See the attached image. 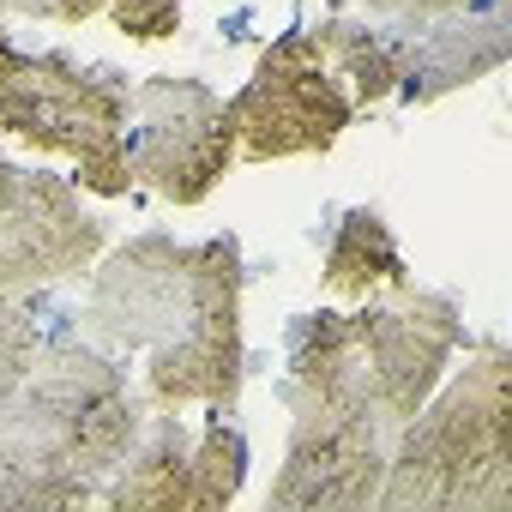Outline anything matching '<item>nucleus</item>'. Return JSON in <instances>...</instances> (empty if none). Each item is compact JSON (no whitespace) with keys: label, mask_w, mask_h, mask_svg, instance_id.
Listing matches in <instances>:
<instances>
[{"label":"nucleus","mask_w":512,"mask_h":512,"mask_svg":"<svg viewBox=\"0 0 512 512\" xmlns=\"http://www.w3.org/2000/svg\"><path fill=\"white\" fill-rule=\"evenodd\" d=\"M55 332L49 308H43V290H25V296H0V416H7L25 368L37 362L43 338Z\"/></svg>","instance_id":"16"},{"label":"nucleus","mask_w":512,"mask_h":512,"mask_svg":"<svg viewBox=\"0 0 512 512\" xmlns=\"http://www.w3.org/2000/svg\"><path fill=\"white\" fill-rule=\"evenodd\" d=\"M127 103L133 85L115 67H85L61 49L25 55L19 73L0 91V133H13L37 151L73 157L79 187L97 199H127Z\"/></svg>","instance_id":"4"},{"label":"nucleus","mask_w":512,"mask_h":512,"mask_svg":"<svg viewBox=\"0 0 512 512\" xmlns=\"http://www.w3.org/2000/svg\"><path fill=\"white\" fill-rule=\"evenodd\" d=\"M115 350L55 326L0 416V512H67L109 488L145 428Z\"/></svg>","instance_id":"1"},{"label":"nucleus","mask_w":512,"mask_h":512,"mask_svg":"<svg viewBox=\"0 0 512 512\" xmlns=\"http://www.w3.org/2000/svg\"><path fill=\"white\" fill-rule=\"evenodd\" d=\"M374 506L386 512H506L512 506V350L476 356L428 392L392 434Z\"/></svg>","instance_id":"3"},{"label":"nucleus","mask_w":512,"mask_h":512,"mask_svg":"<svg viewBox=\"0 0 512 512\" xmlns=\"http://www.w3.org/2000/svg\"><path fill=\"white\" fill-rule=\"evenodd\" d=\"M241 482H247V440L229 422V410H211V422L193 440V494H187V512L229 506L241 494Z\"/></svg>","instance_id":"15"},{"label":"nucleus","mask_w":512,"mask_h":512,"mask_svg":"<svg viewBox=\"0 0 512 512\" xmlns=\"http://www.w3.org/2000/svg\"><path fill=\"white\" fill-rule=\"evenodd\" d=\"M368 19L392 43L410 103L476 85L512 55V0H368Z\"/></svg>","instance_id":"9"},{"label":"nucleus","mask_w":512,"mask_h":512,"mask_svg":"<svg viewBox=\"0 0 512 512\" xmlns=\"http://www.w3.org/2000/svg\"><path fill=\"white\" fill-rule=\"evenodd\" d=\"M314 43L326 49V61L338 67V79H350L356 91V109H374L398 91V61H392V43L380 37L374 19H326L314 25Z\"/></svg>","instance_id":"14"},{"label":"nucleus","mask_w":512,"mask_h":512,"mask_svg":"<svg viewBox=\"0 0 512 512\" xmlns=\"http://www.w3.org/2000/svg\"><path fill=\"white\" fill-rule=\"evenodd\" d=\"M55 0H0V13H19V19H49Z\"/></svg>","instance_id":"20"},{"label":"nucleus","mask_w":512,"mask_h":512,"mask_svg":"<svg viewBox=\"0 0 512 512\" xmlns=\"http://www.w3.org/2000/svg\"><path fill=\"white\" fill-rule=\"evenodd\" d=\"M109 229L85 211L79 187L0 157V296L67 284L97 266Z\"/></svg>","instance_id":"10"},{"label":"nucleus","mask_w":512,"mask_h":512,"mask_svg":"<svg viewBox=\"0 0 512 512\" xmlns=\"http://www.w3.org/2000/svg\"><path fill=\"white\" fill-rule=\"evenodd\" d=\"M320 278H326L332 296H350V302H368V296H380V290H392V284L410 278L404 253L392 241V223L374 205H350L332 223V235H326V272Z\"/></svg>","instance_id":"13"},{"label":"nucleus","mask_w":512,"mask_h":512,"mask_svg":"<svg viewBox=\"0 0 512 512\" xmlns=\"http://www.w3.org/2000/svg\"><path fill=\"white\" fill-rule=\"evenodd\" d=\"M193 260H199V247H187L163 229L121 241L91 272V296L79 314L85 338L115 356H133V350L151 356L157 344H169L193 308Z\"/></svg>","instance_id":"11"},{"label":"nucleus","mask_w":512,"mask_h":512,"mask_svg":"<svg viewBox=\"0 0 512 512\" xmlns=\"http://www.w3.org/2000/svg\"><path fill=\"white\" fill-rule=\"evenodd\" d=\"M229 109H235V157H247V163L320 157L356 121V103H350L338 67L302 25L260 49L253 79L229 97Z\"/></svg>","instance_id":"5"},{"label":"nucleus","mask_w":512,"mask_h":512,"mask_svg":"<svg viewBox=\"0 0 512 512\" xmlns=\"http://www.w3.org/2000/svg\"><path fill=\"white\" fill-rule=\"evenodd\" d=\"M356 332V356H362V380L374 410L404 428L428 392L452 374V356L464 350V308L446 290H422V284H392L386 302L368 296V308L350 314Z\"/></svg>","instance_id":"8"},{"label":"nucleus","mask_w":512,"mask_h":512,"mask_svg":"<svg viewBox=\"0 0 512 512\" xmlns=\"http://www.w3.org/2000/svg\"><path fill=\"white\" fill-rule=\"evenodd\" d=\"M193 494V434L175 410H145L139 446L109 476L103 500L115 512H187Z\"/></svg>","instance_id":"12"},{"label":"nucleus","mask_w":512,"mask_h":512,"mask_svg":"<svg viewBox=\"0 0 512 512\" xmlns=\"http://www.w3.org/2000/svg\"><path fill=\"white\" fill-rule=\"evenodd\" d=\"M103 7H109V0H55L49 19H55V25H85V19H97Z\"/></svg>","instance_id":"18"},{"label":"nucleus","mask_w":512,"mask_h":512,"mask_svg":"<svg viewBox=\"0 0 512 512\" xmlns=\"http://www.w3.org/2000/svg\"><path fill=\"white\" fill-rule=\"evenodd\" d=\"M193 308L187 326L151 350L145 362V404L151 410H181V404H211L235 410L241 380H247V344H241V247L235 235L193 241Z\"/></svg>","instance_id":"7"},{"label":"nucleus","mask_w":512,"mask_h":512,"mask_svg":"<svg viewBox=\"0 0 512 512\" xmlns=\"http://www.w3.org/2000/svg\"><path fill=\"white\" fill-rule=\"evenodd\" d=\"M133 43H169L181 31V0H109L103 7Z\"/></svg>","instance_id":"17"},{"label":"nucleus","mask_w":512,"mask_h":512,"mask_svg":"<svg viewBox=\"0 0 512 512\" xmlns=\"http://www.w3.org/2000/svg\"><path fill=\"white\" fill-rule=\"evenodd\" d=\"M127 169L169 205H199L235 169V109L205 79L157 73L127 103Z\"/></svg>","instance_id":"6"},{"label":"nucleus","mask_w":512,"mask_h":512,"mask_svg":"<svg viewBox=\"0 0 512 512\" xmlns=\"http://www.w3.org/2000/svg\"><path fill=\"white\" fill-rule=\"evenodd\" d=\"M19 61H25V49H19V43H13L7 31H0V91H7V79L19 73Z\"/></svg>","instance_id":"19"},{"label":"nucleus","mask_w":512,"mask_h":512,"mask_svg":"<svg viewBox=\"0 0 512 512\" xmlns=\"http://www.w3.org/2000/svg\"><path fill=\"white\" fill-rule=\"evenodd\" d=\"M290 410L284 470L272 476L266 506L278 512H362L380 494L392 422L374 410L350 314H302L290 326V368L278 380Z\"/></svg>","instance_id":"2"}]
</instances>
